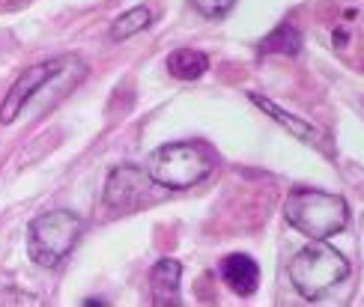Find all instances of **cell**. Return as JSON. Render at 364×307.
Here are the masks:
<instances>
[{
    "label": "cell",
    "mask_w": 364,
    "mask_h": 307,
    "mask_svg": "<svg viewBox=\"0 0 364 307\" xmlns=\"http://www.w3.org/2000/svg\"><path fill=\"white\" fill-rule=\"evenodd\" d=\"M84 78H87V63L75 54L51 57V60H42V63L27 66L9 87L6 99L0 102V122L9 126L27 107H33L39 102H42V111H48L57 102H63Z\"/></svg>",
    "instance_id": "6da1fadb"
},
{
    "label": "cell",
    "mask_w": 364,
    "mask_h": 307,
    "mask_svg": "<svg viewBox=\"0 0 364 307\" xmlns=\"http://www.w3.org/2000/svg\"><path fill=\"white\" fill-rule=\"evenodd\" d=\"M215 167H218V156L209 144L176 141L153 149V156L146 161V173L164 191H188L200 185L203 179H209Z\"/></svg>",
    "instance_id": "7a4b0ae2"
},
{
    "label": "cell",
    "mask_w": 364,
    "mask_h": 307,
    "mask_svg": "<svg viewBox=\"0 0 364 307\" xmlns=\"http://www.w3.org/2000/svg\"><path fill=\"white\" fill-rule=\"evenodd\" d=\"M350 278V259L338 248L326 244V239H314L305 244L290 263V281L305 301H323Z\"/></svg>",
    "instance_id": "3957f363"
},
{
    "label": "cell",
    "mask_w": 364,
    "mask_h": 307,
    "mask_svg": "<svg viewBox=\"0 0 364 307\" xmlns=\"http://www.w3.org/2000/svg\"><path fill=\"white\" fill-rule=\"evenodd\" d=\"M284 215L308 239H331L350 224V206L343 197L316 188H293L284 203Z\"/></svg>",
    "instance_id": "277c9868"
},
{
    "label": "cell",
    "mask_w": 364,
    "mask_h": 307,
    "mask_svg": "<svg viewBox=\"0 0 364 307\" xmlns=\"http://www.w3.org/2000/svg\"><path fill=\"white\" fill-rule=\"evenodd\" d=\"M81 236H84L81 215H75L72 209L45 212L30 224V233H27L30 259L42 269H54L75 251V244L81 242Z\"/></svg>",
    "instance_id": "5b68a950"
},
{
    "label": "cell",
    "mask_w": 364,
    "mask_h": 307,
    "mask_svg": "<svg viewBox=\"0 0 364 307\" xmlns=\"http://www.w3.org/2000/svg\"><path fill=\"white\" fill-rule=\"evenodd\" d=\"M164 188L159 182H153L146 171L134 164H119L111 171L108 182H105V194L102 203L111 209V215H126V212H138L149 203L161 200Z\"/></svg>",
    "instance_id": "8992f818"
},
{
    "label": "cell",
    "mask_w": 364,
    "mask_h": 307,
    "mask_svg": "<svg viewBox=\"0 0 364 307\" xmlns=\"http://www.w3.org/2000/svg\"><path fill=\"white\" fill-rule=\"evenodd\" d=\"M221 278L236 296L248 298L257 293V286H260V266H257V259L248 254H230L221 259Z\"/></svg>",
    "instance_id": "52a82bcc"
},
{
    "label": "cell",
    "mask_w": 364,
    "mask_h": 307,
    "mask_svg": "<svg viewBox=\"0 0 364 307\" xmlns=\"http://www.w3.org/2000/svg\"><path fill=\"white\" fill-rule=\"evenodd\" d=\"M251 102L260 107L263 114H269L272 119H278L281 126L290 131L293 137H299L301 144H308V146H314V149H326V152H331V146L326 144V137L320 134V129L316 126H311V122H305L301 117H293V114H287L284 107H278L275 102H269V99H263V96H257V93H251Z\"/></svg>",
    "instance_id": "ba28073f"
},
{
    "label": "cell",
    "mask_w": 364,
    "mask_h": 307,
    "mask_svg": "<svg viewBox=\"0 0 364 307\" xmlns=\"http://www.w3.org/2000/svg\"><path fill=\"white\" fill-rule=\"evenodd\" d=\"M179 281H182V266L176 259H159L153 271H149L153 304H179Z\"/></svg>",
    "instance_id": "9c48e42d"
},
{
    "label": "cell",
    "mask_w": 364,
    "mask_h": 307,
    "mask_svg": "<svg viewBox=\"0 0 364 307\" xmlns=\"http://www.w3.org/2000/svg\"><path fill=\"white\" fill-rule=\"evenodd\" d=\"M206 69H209V57L203 51L176 48L168 57V72L173 75L176 81H197L200 75H206Z\"/></svg>",
    "instance_id": "30bf717a"
},
{
    "label": "cell",
    "mask_w": 364,
    "mask_h": 307,
    "mask_svg": "<svg viewBox=\"0 0 364 307\" xmlns=\"http://www.w3.org/2000/svg\"><path fill=\"white\" fill-rule=\"evenodd\" d=\"M153 18H156V9L153 6H134V9H129V12H123L119 18L111 24V42H123V39H129V36H138L141 30H146L149 24H153Z\"/></svg>",
    "instance_id": "8fae6325"
},
{
    "label": "cell",
    "mask_w": 364,
    "mask_h": 307,
    "mask_svg": "<svg viewBox=\"0 0 364 307\" xmlns=\"http://www.w3.org/2000/svg\"><path fill=\"white\" fill-rule=\"evenodd\" d=\"M299 54L301 51V33L293 24H278L272 33L260 42V54Z\"/></svg>",
    "instance_id": "7c38bea8"
},
{
    "label": "cell",
    "mask_w": 364,
    "mask_h": 307,
    "mask_svg": "<svg viewBox=\"0 0 364 307\" xmlns=\"http://www.w3.org/2000/svg\"><path fill=\"white\" fill-rule=\"evenodd\" d=\"M191 6L203 15V18H224L227 12L236 6V0H191Z\"/></svg>",
    "instance_id": "4fadbf2b"
},
{
    "label": "cell",
    "mask_w": 364,
    "mask_h": 307,
    "mask_svg": "<svg viewBox=\"0 0 364 307\" xmlns=\"http://www.w3.org/2000/svg\"><path fill=\"white\" fill-rule=\"evenodd\" d=\"M4 304H24V307H33L39 304V298L33 293H21V289H4L0 293V307Z\"/></svg>",
    "instance_id": "5bb4252c"
}]
</instances>
